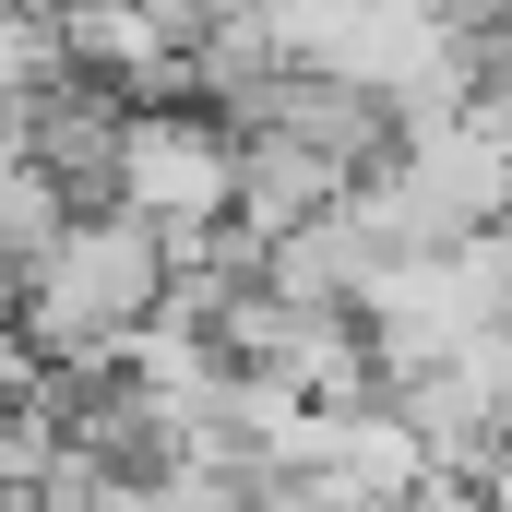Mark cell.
Instances as JSON below:
<instances>
[{"mask_svg":"<svg viewBox=\"0 0 512 512\" xmlns=\"http://www.w3.org/2000/svg\"><path fill=\"white\" fill-rule=\"evenodd\" d=\"M167 310V227H143L131 203H72V227L24 262L12 334H36L60 370H108L131 334Z\"/></svg>","mask_w":512,"mask_h":512,"instance_id":"6da1fadb","label":"cell"},{"mask_svg":"<svg viewBox=\"0 0 512 512\" xmlns=\"http://www.w3.org/2000/svg\"><path fill=\"white\" fill-rule=\"evenodd\" d=\"M108 203H131L143 227H167V251H179V239H215V227L239 215V120H203V108L131 96Z\"/></svg>","mask_w":512,"mask_h":512,"instance_id":"7a4b0ae2","label":"cell"},{"mask_svg":"<svg viewBox=\"0 0 512 512\" xmlns=\"http://www.w3.org/2000/svg\"><path fill=\"white\" fill-rule=\"evenodd\" d=\"M358 179H370V167H346L334 143H310V131H274V120H251V131H239V215H227V227L274 251V239H298L310 215H334V203H346Z\"/></svg>","mask_w":512,"mask_h":512,"instance_id":"3957f363","label":"cell"}]
</instances>
